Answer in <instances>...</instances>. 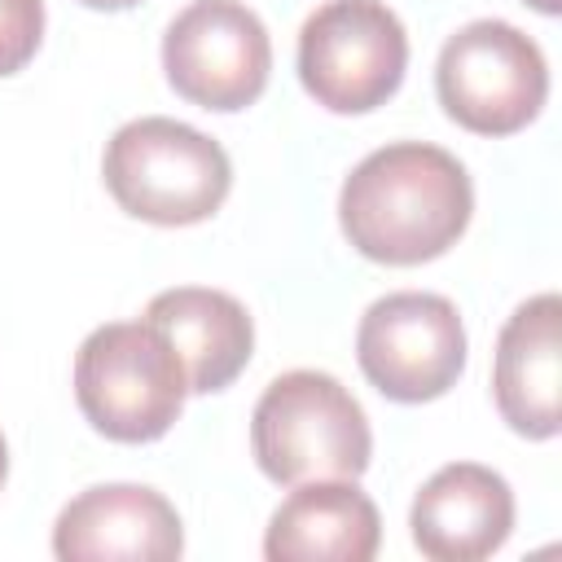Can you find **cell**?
<instances>
[{
	"mask_svg": "<svg viewBox=\"0 0 562 562\" xmlns=\"http://www.w3.org/2000/svg\"><path fill=\"white\" fill-rule=\"evenodd\" d=\"M474 184L465 167L426 140H395L351 167L338 193L347 241L378 263H426L470 224Z\"/></svg>",
	"mask_w": 562,
	"mask_h": 562,
	"instance_id": "obj_1",
	"label": "cell"
},
{
	"mask_svg": "<svg viewBox=\"0 0 562 562\" xmlns=\"http://www.w3.org/2000/svg\"><path fill=\"white\" fill-rule=\"evenodd\" d=\"M162 70L202 110H246L272 70L268 26L241 0H193L162 35Z\"/></svg>",
	"mask_w": 562,
	"mask_h": 562,
	"instance_id": "obj_8",
	"label": "cell"
},
{
	"mask_svg": "<svg viewBox=\"0 0 562 562\" xmlns=\"http://www.w3.org/2000/svg\"><path fill=\"white\" fill-rule=\"evenodd\" d=\"M44 35V0H0V75L22 70Z\"/></svg>",
	"mask_w": 562,
	"mask_h": 562,
	"instance_id": "obj_14",
	"label": "cell"
},
{
	"mask_svg": "<svg viewBox=\"0 0 562 562\" xmlns=\"http://www.w3.org/2000/svg\"><path fill=\"white\" fill-rule=\"evenodd\" d=\"M522 4H531V9H540V13H558V9H562V0H522Z\"/></svg>",
	"mask_w": 562,
	"mask_h": 562,
	"instance_id": "obj_16",
	"label": "cell"
},
{
	"mask_svg": "<svg viewBox=\"0 0 562 562\" xmlns=\"http://www.w3.org/2000/svg\"><path fill=\"white\" fill-rule=\"evenodd\" d=\"M378 544L382 518L356 479L294 483L263 536L272 562H369Z\"/></svg>",
	"mask_w": 562,
	"mask_h": 562,
	"instance_id": "obj_11",
	"label": "cell"
},
{
	"mask_svg": "<svg viewBox=\"0 0 562 562\" xmlns=\"http://www.w3.org/2000/svg\"><path fill=\"white\" fill-rule=\"evenodd\" d=\"M435 92L448 119L479 136H509L527 127L549 97V66L531 35L514 22H465L439 48Z\"/></svg>",
	"mask_w": 562,
	"mask_h": 562,
	"instance_id": "obj_5",
	"label": "cell"
},
{
	"mask_svg": "<svg viewBox=\"0 0 562 562\" xmlns=\"http://www.w3.org/2000/svg\"><path fill=\"white\" fill-rule=\"evenodd\" d=\"M184 395V364L149 321L97 325L75 351V400L105 439L149 443L167 435Z\"/></svg>",
	"mask_w": 562,
	"mask_h": 562,
	"instance_id": "obj_4",
	"label": "cell"
},
{
	"mask_svg": "<svg viewBox=\"0 0 562 562\" xmlns=\"http://www.w3.org/2000/svg\"><path fill=\"white\" fill-rule=\"evenodd\" d=\"M4 474H9V448H4V435H0V483H4Z\"/></svg>",
	"mask_w": 562,
	"mask_h": 562,
	"instance_id": "obj_17",
	"label": "cell"
},
{
	"mask_svg": "<svg viewBox=\"0 0 562 562\" xmlns=\"http://www.w3.org/2000/svg\"><path fill=\"white\" fill-rule=\"evenodd\" d=\"M184 549L176 505L140 483H101L79 492L53 527L61 562H171Z\"/></svg>",
	"mask_w": 562,
	"mask_h": 562,
	"instance_id": "obj_9",
	"label": "cell"
},
{
	"mask_svg": "<svg viewBox=\"0 0 562 562\" xmlns=\"http://www.w3.org/2000/svg\"><path fill=\"white\" fill-rule=\"evenodd\" d=\"M364 378L400 404L439 400L465 369V329L457 307L430 290H395L369 303L356 329Z\"/></svg>",
	"mask_w": 562,
	"mask_h": 562,
	"instance_id": "obj_7",
	"label": "cell"
},
{
	"mask_svg": "<svg viewBox=\"0 0 562 562\" xmlns=\"http://www.w3.org/2000/svg\"><path fill=\"white\" fill-rule=\"evenodd\" d=\"M413 544L435 562H479L492 558L514 531V492L509 483L479 465L452 461L435 470L408 509Z\"/></svg>",
	"mask_w": 562,
	"mask_h": 562,
	"instance_id": "obj_10",
	"label": "cell"
},
{
	"mask_svg": "<svg viewBox=\"0 0 562 562\" xmlns=\"http://www.w3.org/2000/svg\"><path fill=\"white\" fill-rule=\"evenodd\" d=\"M404 66L408 35L382 0H325L299 31V79L334 114L378 110Z\"/></svg>",
	"mask_w": 562,
	"mask_h": 562,
	"instance_id": "obj_6",
	"label": "cell"
},
{
	"mask_svg": "<svg viewBox=\"0 0 562 562\" xmlns=\"http://www.w3.org/2000/svg\"><path fill=\"white\" fill-rule=\"evenodd\" d=\"M558 294H536L501 325L492 360V395L501 417L527 439L558 435Z\"/></svg>",
	"mask_w": 562,
	"mask_h": 562,
	"instance_id": "obj_12",
	"label": "cell"
},
{
	"mask_svg": "<svg viewBox=\"0 0 562 562\" xmlns=\"http://www.w3.org/2000/svg\"><path fill=\"white\" fill-rule=\"evenodd\" d=\"M101 176L127 215L167 228L215 215L233 184L224 145L162 114L123 123L105 145Z\"/></svg>",
	"mask_w": 562,
	"mask_h": 562,
	"instance_id": "obj_3",
	"label": "cell"
},
{
	"mask_svg": "<svg viewBox=\"0 0 562 562\" xmlns=\"http://www.w3.org/2000/svg\"><path fill=\"white\" fill-rule=\"evenodd\" d=\"M250 448L272 483L360 479L373 452V435L356 395L321 373L290 369L268 382L250 413Z\"/></svg>",
	"mask_w": 562,
	"mask_h": 562,
	"instance_id": "obj_2",
	"label": "cell"
},
{
	"mask_svg": "<svg viewBox=\"0 0 562 562\" xmlns=\"http://www.w3.org/2000/svg\"><path fill=\"white\" fill-rule=\"evenodd\" d=\"M145 321L162 329V338L176 347L189 391L198 395L224 391L246 369L255 347V325L246 307L233 294L206 290V285H176L154 294L145 307Z\"/></svg>",
	"mask_w": 562,
	"mask_h": 562,
	"instance_id": "obj_13",
	"label": "cell"
},
{
	"mask_svg": "<svg viewBox=\"0 0 562 562\" xmlns=\"http://www.w3.org/2000/svg\"><path fill=\"white\" fill-rule=\"evenodd\" d=\"M79 4H88V9H132L140 0H79Z\"/></svg>",
	"mask_w": 562,
	"mask_h": 562,
	"instance_id": "obj_15",
	"label": "cell"
}]
</instances>
